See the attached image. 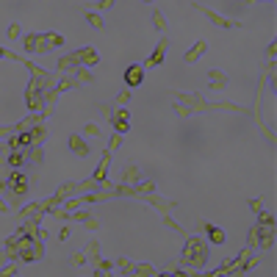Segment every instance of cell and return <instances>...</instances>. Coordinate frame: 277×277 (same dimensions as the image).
Returning <instances> with one entry per match:
<instances>
[{"mask_svg": "<svg viewBox=\"0 0 277 277\" xmlns=\"http://www.w3.org/2000/svg\"><path fill=\"white\" fill-rule=\"evenodd\" d=\"M208 111H227V114H247L249 108H241L230 103V100H216V103H208Z\"/></svg>", "mask_w": 277, "mask_h": 277, "instance_id": "18", "label": "cell"}, {"mask_svg": "<svg viewBox=\"0 0 277 277\" xmlns=\"http://www.w3.org/2000/svg\"><path fill=\"white\" fill-rule=\"evenodd\" d=\"M111 127H114V133H122V136L131 131V114H127V108H119V111L114 114Z\"/></svg>", "mask_w": 277, "mask_h": 277, "instance_id": "13", "label": "cell"}, {"mask_svg": "<svg viewBox=\"0 0 277 277\" xmlns=\"http://www.w3.org/2000/svg\"><path fill=\"white\" fill-rule=\"evenodd\" d=\"M100 277H122V274H119V272H103Z\"/></svg>", "mask_w": 277, "mask_h": 277, "instance_id": "49", "label": "cell"}, {"mask_svg": "<svg viewBox=\"0 0 277 277\" xmlns=\"http://www.w3.org/2000/svg\"><path fill=\"white\" fill-rule=\"evenodd\" d=\"M6 164H9L11 169H19V166L25 164V155H23V150H11V153H9V158H6Z\"/></svg>", "mask_w": 277, "mask_h": 277, "instance_id": "29", "label": "cell"}, {"mask_svg": "<svg viewBox=\"0 0 277 277\" xmlns=\"http://www.w3.org/2000/svg\"><path fill=\"white\" fill-rule=\"evenodd\" d=\"M175 94V103H183L191 108V114H208V100L197 92H172Z\"/></svg>", "mask_w": 277, "mask_h": 277, "instance_id": "5", "label": "cell"}, {"mask_svg": "<svg viewBox=\"0 0 277 277\" xmlns=\"http://www.w3.org/2000/svg\"><path fill=\"white\" fill-rule=\"evenodd\" d=\"M114 3H117V0H97V3H92V6H94L97 11H108Z\"/></svg>", "mask_w": 277, "mask_h": 277, "instance_id": "41", "label": "cell"}, {"mask_svg": "<svg viewBox=\"0 0 277 277\" xmlns=\"http://www.w3.org/2000/svg\"><path fill=\"white\" fill-rule=\"evenodd\" d=\"M67 147H70V153H72V155H78V158H86V155L92 153L89 141L80 136V133H70V139H67Z\"/></svg>", "mask_w": 277, "mask_h": 277, "instance_id": "8", "label": "cell"}, {"mask_svg": "<svg viewBox=\"0 0 277 277\" xmlns=\"http://www.w3.org/2000/svg\"><path fill=\"white\" fill-rule=\"evenodd\" d=\"M205 219H194V233H205Z\"/></svg>", "mask_w": 277, "mask_h": 277, "instance_id": "44", "label": "cell"}, {"mask_svg": "<svg viewBox=\"0 0 277 277\" xmlns=\"http://www.w3.org/2000/svg\"><path fill=\"white\" fill-rule=\"evenodd\" d=\"M0 58H6V47H0Z\"/></svg>", "mask_w": 277, "mask_h": 277, "instance_id": "50", "label": "cell"}, {"mask_svg": "<svg viewBox=\"0 0 277 277\" xmlns=\"http://www.w3.org/2000/svg\"><path fill=\"white\" fill-rule=\"evenodd\" d=\"M208 86H211L214 92H225L227 89V75L222 70H216V67L208 70Z\"/></svg>", "mask_w": 277, "mask_h": 277, "instance_id": "17", "label": "cell"}, {"mask_svg": "<svg viewBox=\"0 0 277 277\" xmlns=\"http://www.w3.org/2000/svg\"><path fill=\"white\" fill-rule=\"evenodd\" d=\"M97 108H100V114L105 117V122H111V119H114V114H117V108H114L111 103H100Z\"/></svg>", "mask_w": 277, "mask_h": 277, "instance_id": "37", "label": "cell"}, {"mask_svg": "<svg viewBox=\"0 0 277 277\" xmlns=\"http://www.w3.org/2000/svg\"><path fill=\"white\" fill-rule=\"evenodd\" d=\"M247 247L252 249H272L274 247V227H266V225H258L255 222L247 233Z\"/></svg>", "mask_w": 277, "mask_h": 277, "instance_id": "3", "label": "cell"}, {"mask_svg": "<svg viewBox=\"0 0 277 277\" xmlns=\"http://www.w3.org/2000/svg\"><path fill=\"white\" fill-rule=\"evenodd\" d=\"M83 19L89 23V28H92V31H103V28H105L103 17H100L94 9H86V11H83Z\"/></svg>", "mask_w": 277, "mask_h": 277, "instance_id": "22", "label": "cell"}, {"mask_svg": "<svg viewBox=\"0 0 277 277\" xmlns=\"http://www.w3.org/2000/svg\"><path fill=\"white\" fill-rule=\"evenodd\" d=\"M80 136H86V139H103V127H100L97 122H86Z\"/></svg>", "mask_w": 277, "mask_h": 277, "instance_id": "26", "label": "cell"}, {"mask_svg": "<svg viewBox=\"0 0 277 277\" xmlns=\"http://www.w3.org/2000/svg\"><path fill=\"white\" fill-rule=\"evenodd\" d=\"M114 269H117L122 277H131L133 269H136V261H127V258H117L114 261Z\"/></svg>", "mask_w": 277, "mask_h": 277, "instance_id": "23", "label": "cell"}, {"mask_svg": "<svg viewBox=\"0 0 277 277\" xmlns=\"http://www.w3.org/2000/svg\"><path fill=\"white\" fill-rule=\"evenodd\" d=\"M172 111H175V117H180V119H188V117H194V114H191V108H188V105H183V103H175V105H172Z\"/></svg>", "mask_w": 277, "mask_h": 277, "instance_id": "33", "label": "cell"}, {"mask_svg": "<svg viewBox=\"0 0 277 277\" xmlns=\"http://www.w3.org/2000/svg\"><path fill=\"white\" fill-rule=\"evenodd\" d=\"M155 277H172V266L164 269V272H155Z\"/></svg>", "mask_w": 277, "mask_h": 277, "instance_id": "48", "label": "cell"}, {"mask_svg": "<svg viewBox=\"0 0 277 277\" xmlns=\"http://www.w3.org/2000/svg\"><path fill=\"white\" fill-rule=\"evenodd\" d=\"M47 136H50V131H47V125L45 122H39V125H33L31 127V147H42Z\"/></svg>", "mask_w": 277, "mask_h": 277, "instance_id": "20", "label": "cell"}, {"mask_svg": "<svg viewBox=\"0 0 277 277\" xmlns=\"http://www.w3.org/2000/svg\"><path fill=\"white\" fill-rule=\"evenodd\" d=\"M75 58H78L80 67H89V70L100 64V53L94 50V47H80V50H75Z\"/></svg>", "mask_w": 277, "mask_h": 277, "instance_id": "11", "label": "cell"}, {"mask_svg": "<svg viewBox=\"0 0 277 277\" xmlns=\"http://www.w3.org/2000/svg\"><path fill=\"white\" fill-rule=\"evenodd\" d=\"M19 33H23V25H19V23H11L9 31H6V36H9V39H17Z\"/></svg>", "mask_w": 277, "mask_h": 277, "instance_id": "39", "label": "cell"}, {"mask_svg": "<svg viewBox=\"0 0 277 277\" xmlns=\"http://www.w3.org/2000/svg\"><path fill=\"white\" fill-rule=\"evenodd\" d=\"M70 263H72V266H86V263H89V255L78 249V252H72V255H70Z\"/></svg>", "mask_w": 277, "mask_h": 277, "instance_id": "34", "label": "cell"}, {"mask_svg": "<svg viewBox=\"0 0 277 277\" xmlns=\"http://www.w3.org/2000/svg\"><path fill=\"white\" fill-rule=\"evenodd\" d=\"M86 255H89V261L100 258V241H97V239H92L89 244H86Z\"/></svg>", "mask_w": 277, "mask_h": 277, "instance_id": "36", "label": "cell"}, {"mask_svg": "<svg viewBox=\"0 0 277 277\" xmlns=\"http://www.w3.org/2000/svg\"><path fill=\"white\" fill-rule=\"evenodd\" d=\"M139 200H141V202H147L150 208H155V211H158L161 216H164V214H172L175 208H178V202L169 200V197H161L158 191H153V194H141Z\"/></svg>", "mask_w": 277, "mask_h": 277, "instance_id": "6", "label": "cell"}, {"mask_svg": "<svg viewBox=\"0 0 277 277\" xmlns=\"http://www.w3.org/2000/svg\"><path fill=\"white\" fill-rule=\"evenodd\" d=\"M122 144H125V136H122V133H111V136H108V147H105V150L114 153V150H119Z\"/></svg>", "mask_w": 277, "mask_h": 277, "instance_id": "31", "label": "cell"}, {"mask_svg": "<svg viewBox=\"0 0 277 277\" xmlns=\"http://www.w3.org/2000/svg\"><path fill=\"white\" fill-rule=\"evenodd\" d=\"M161 222H164V227H166V230H172V233H180V236H186V227H180L178 222L172 219V214H164V216H161Z\"/></svg>", "mask_w": 277, "mask_h": 277, "instance_id": "28", "label": "cell"}, {"mask_svg": "<svg viewBox=\"0 0 277 277\" xmlns=\"http://www.w3.org/2000/svg\"><path fill=\"white\" fill-rule=\"evenodd\" d=\"M78 58H75V50L72 53H64V56H58V61H56V70L61 72V75H72V72L78 70Z\"/></svg>", "mask_w": 277, "mask_h": 277, "instance_id": "12", "label": "cell"}, {"mask_svg": "<svg viewBox=\"0 0 277 277\" xmlns=\"http://www.w3.org/2000/svg\"><path fill=\"white\" fill-rule=\"evenodd\" d=\"M205 241H208V244L222 247V244L227 241V233L222 230V227H216V225H211V222H208V225H205Z\"/></svg>", "mask_w": 277, "mask_h": 277, "instance_id": "16", "label": "cell"}, {"mask_svg": "<svg viewBox=\"0 0 277 277\" xmlns=\"http://www.w3.org/2000/svg\"><path fill=\"white\" fill-rule=\"evenodd\" d=\"M72 78L78 80V86H83V83H94V72L89 70V67H78V70L72 72Z\"/></svg>", "mask_w": 277, "mask_h": 277, "instance_id": "24", "label": "cell"}, {"mask_svg": "<svg viewBox=\"0 0 277 277\" xmlns=\"http://www.w3.org/2000/svg\"><path fill=\"white\" fill-rule=\"evenodd\" d=\"M139 180H144L141 178V169L136 164H127L125 169H122V178H119V183H125V186H136Z\"/></svg>", "mask_w": 277, "mask_h": 277, "instance_id": "19", "label": "cell"}, {"mask_svg": "<svg viewBox=\"0 0 277 277\" xmlns=\"http://www.w3.org/2000/svg\"><path fill=\"white\" fill-rule=\"evenodd\" d=\"M172 277H188L186 269H172Z\"/></svg>", "mask_w": 277, "mask_h": 277, "instance_id": "46", "label": "cell"}, {"mask_svg": "<svg viewBox=\"0 0 277 277\" xmlns=\"http://www.w3.org/2000/svg\"><path fill=\"white\" fill-rule=\"evenodd\" d=\"M274 56H277V42L272 39V42L266 45V58H274Z\"/></svg>", "mask_w": 277, "mask_h": 277, "instance_id": "43", "label": "cell"}, {"mask_svg": "<svg viewBox=\"0 0 277 277\" xmlns=\"http://www.w3.org/2000/svg\"><path fill=\"white\" fill-rule=\"evenodd\" d=\"M23 155H25V161H31V164L45 166V150H42V147H25Z\"/></svg>", "mask_w": 277, "mask_h": 277, "instance_id": "21", "label": "cell"}, {"mask_svg": "<svg viewBox=\"0 0 277 277\" xmlns=\"http://www.w3.org/2000/svg\"><path fill=\"white\" fill-rule=\"evenodd\" d=\"M205 50H208V42H205V39H197V42H194V45L186 50L183 61H186V64H197L200 58L205 56Z\"/></svg>", "mask_w": 277, "mask_h": 277, "instance_id": "15", "label": "cell"}, {"mask_svg": "<svg viewBox=\"0 0 277 277\" xmlns=\"http://www.w3.org/2000/svg\"><path fill=\"white\" fill-rule=\"evenodd\" d=\"M194 9L200 11V14H205L211 23L216 25V28H225V31H236V28H244V23L241 19H233V17H225V14H219V11H214V9H208V6H200V3H194Z\"/></svg>", "mask_w": 277, "mask_h": 277, "instance_id": "4", "label": "cell"}, {"mask_svg": "<svg viewBox=\"0 0 277 277\" xmlns=\"http://www.w3.org/2000/svg\"><path fill=\"white\" fill-rule=\"evenodd\" d=\"M78 86V80L72 78V75H61V80H56V92L61 94V92H70V89H75Z\"/></svg>", "mask_w": 277, "mask_h": 277, "instance_id": "27", "label": "cell"}, {"mask_svg": "<svg viewBox=\"0 0 277 277\" xmlns=\"http://www.w3.org/2000/svg\"><path fill=\"white\" fill-rule=\"evenodd\" d=\"M111 158H114V153L103 150V158H100L97 169L92 172V180H97V183H103V180H108V169H111Z\"/></svg>", "mask_w": 277, "mask_h": 277, "instance_id": "14", "label": "cell"}, {"mask_svg": "<svg viewBox=\"0 0 277 277\" xmlns=\"http://www.w3.org/2000/svg\"><path fill=\"white\" fill-rule=\"evenodd\" d=\"M0 214H11V208L6 205V200H3V197H0Z\"/></svg>", "mask_w": 277, "mask_h": 277, "instance_id": "47", "label": "cell"}, {"mask_svg": "<svg viewBox=\"0 0 277 277\" xmlns=\"http://www.w3.org/2000/svg\"><path fill=\"white\" fill-rule=\"evenodd\" d=\"M122 78H125V86H127V89H139V86L144 83V78H147L144 64H127V70L122 72Z\"/></svg>", "mask_w": 277, "mask_h": 277, "instance_id": "7", "label": "cell"}, {"mask_svg": "<svg viewBox=\"0 0 277 277\" xmlns=\"http://www.w3.org/2000/svg\"><path fill=\"white\" fill-rule=\"evenodd\" d=\"M141 3H147V6H153V3H155V0H141Z\"/></svg>", "mask_w": 277, "mask_h": 277, "instance_id": "51", "label": "cell"}, {"mask_svg": "<svg viewBox=\"0 0 277 277\" xmlns=\"http://www.w3.org/2000/svg\"><path fill=\"white\" fill-rule=\"evenodd\" d=\"M166 50H169V39H166V36H161V42L155 45V50L150 53V58L144 61V70H147V67H161V64H164Z\"/></svg>", "mask_w": 277, "mask_h": 277, "instance_id": "10", "label": "cell"}, {"mask_svg": "<svg viewBox=\"0 0 277 277\" xmlns=\"http://www.w3.org/2000/svg\"><path fill=\"white\" fill-rule=\"evenodd\" d=\"M80 225H83V227H86V230H100V222H97V219H94V216H92V214H89V216H86V219H83V222H80Z\"/></svg>", "mask_w": 277, "mask_h": 277, "instance_id": "38", "label": "cell"}, {"mask_svg": "<svg viewBox=\"0 0 277 277\" xmlns=\"http://www.w3.org/2000/svg\"><path fill=\"white\" fill-rule=\"evenodd\" d=\"M70 227H61V230H58V241H67V239H70Z\"/></svg>", "mask_w": 277, "mask_h": 277, "instance_id": "45", "label": "cell"}, {"mask_svg": "<svg viewBox=\"0 0 277 277\" xmlns=\"http://www.w3.org/2000/svg\"><path fill=\"white\" fill-rule=\"evenodd\" d=\"M6 191H9L11 205H19L31 191V178L25 172H19V169H11L9 175H6Z\"/></svg>", "mask_w": 277, "mask_h": 277, "instance_id": "2", "label": "cell"}, {"mask_svg": "<svg viewBox=\"0 0 277 277\" xmlns=\"http://www.w3.org/2000/svg\"><path fill=\"white\" fill-rule=\"evenodd\" d=\"M131 97H133V89H127V86H125V89L114 97V103H117V105H127V103H131Z\"/></svg>", "mask_w": 277, "mask_h": 277, "instance_id": "35", "label": "cell"}, {"mask_svg": "<svg viewBox=\"0 0 277 277\" xmlns=\"http://www.w3.org/2000/svg\"><path fill=\"white\" fill-rule=\"evenodd\" d=\"M45 39H47V47H50V50H58V47H64V36H61V33L47 31V33H45Z\"/></svg>", "mask_w": 277, "mask_h": 277, "instance_id": "30", "label": "cell"}, {"mask_svg": "<svg viewBox=\"0 0 277 277\" xmlns=\"http://www.w3.org/2000/svg\"><path fill=\"white\" fill-rule=\"evenodd\" d=\"M23 47H25L28 53H50L45 33H28V36L23 39Z\"/></svg>", "mask_w": 277, "mask_h": 277, "instance_id": "9", "label": "cell"}, {"mask_svg": "<svg viewBox=\"0 0 277 277\" xmlns=\"http://www.w3.org/2000/svg\"><path fill=\"white\" fill-rule=\"evenodd\" d=\"M155 272H158V269L153 266V263H136V269H133V274L131 277H155Z\"/></svg>", "mask_w": 277, "mask_h": 277, "instance_id": "25", "label": "cell"}, {"mask_svg": "<svg viewBox=\"0 0 277 277\" xmlns=\"http://www.w3.org/2000/svg\"><path fill=\"white\" fill-rule=\"evenodd\" d=\"M211 255V244L200 233H186L183 236V249H180V269L188 272H202Z\"/></svg>", "mask_w": 277, "mask_h": 277, "instance_id": "1", "label": "cell"}, {"mask_svg": "<svg viewBox=\"0 0 277 277\" xmlns=\"http://www.w3.org/2000/svg\"><path fill=\"white\" fill-rule=\"evenodd\" d=\"M249 208H252V214H255V216H258V214L263 211V200H258V197H252V200H249Z\"/></svg>", "mask_w": 277, "mask_h": 277, "instance_id": "42", "label": "cell"}, {"mask_svg": "<svg viewBox=\"0 0 277 277\" xmlns=\"http://www.w3.org/2000/svg\"><path fill=\"white\" fill-rule=\"evenodd\" d=\"M150 19H153V28H155V31H166V17L161 14L158 9H153V14H150Z\"/></svg>", "mask_w": 277, "mask_h": 277, "instance_id": "32", "label": "cell"}, {"mask_svg": "<svg viewBox=\"0 0 277 277\" xmlns=\"http://www.w3.org/2000/svg\"><path fill=\"white\" fill-rule=\"evenodd\" d=\"M17 125H6V127H0V139H9V136H17Z\"/></svg>", "mask_w": 277, "mask_h": 277, "instance_id": "40", "label": "cell"}]
</instances>
